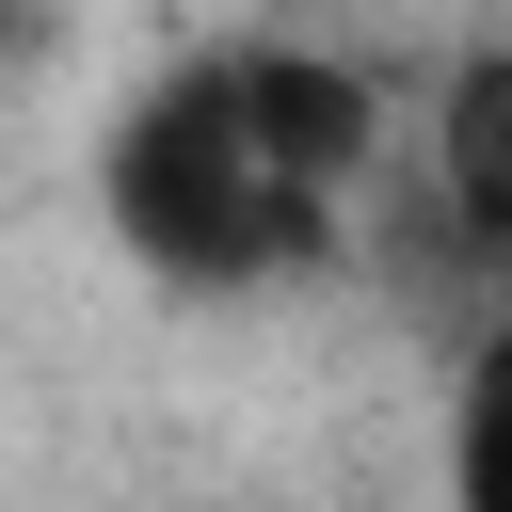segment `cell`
Listing matches in <instances>:
<instances>
[{
    "instance_id": "1",
    "label": "cell",
    "mask_w": 512,
    "mask_h": 512,
    "mask_svg": "<svg viewBox=\"0 0 512 512\" xmlns=\"http://www.w3.org/2000/svg\"><path fill=\"white\" fill-rule=\"evenodd\" d=\"M112 224H128V256L176 272V288H256V272H288V256L336 240V192H304V176L256 144L240 64H176V80L112 128Z\"/></svg>"
},
{
    "instance_id": "2",
    "label": "cell",
    "mask_w": 512,
    "mask_h": 512,
    "mask_svg": "<svg viewBox=\"0 0 512 512\" xmlns=\"http://www.w3.org/2000/svg\"><path fill=\"white\" fill-rule=\"evenodd\" d=\"M224 64H240L256 144H272L304 192H336V208H352V176H368V144H384V96H368L336 48H224Z\"/></svg>"
},
{
    "instance_id": "3",
    "label": "cell",
    "mask_w": 512,
    "mask_h": 512,
    "mask_svg": "<svg viewBox=\"0 0 512 512\" xmlns=\"http://www.w3.org/2000/svg\"><path fill=\"white\" fill-rule=\"evenodd\" d=\"M432 208H448V240L512 256V48L448 64V96H432Z\"/></svg>"
},
{
    "instance_id": "4",
    "label": "cell",
    "mask_w": 512,
    "mask_h": 512,
    "mask_svg": "<svg viewBox=\"0 0 512 512\" xmlns=\"http://www.w3.org/2000/svg\"><path fill=\"white\" fill-rule=\"evenodd\" d=\"M448 496L464 512H512V336L464 368V432H448Z\"/></svg>"
}]
</instances>
